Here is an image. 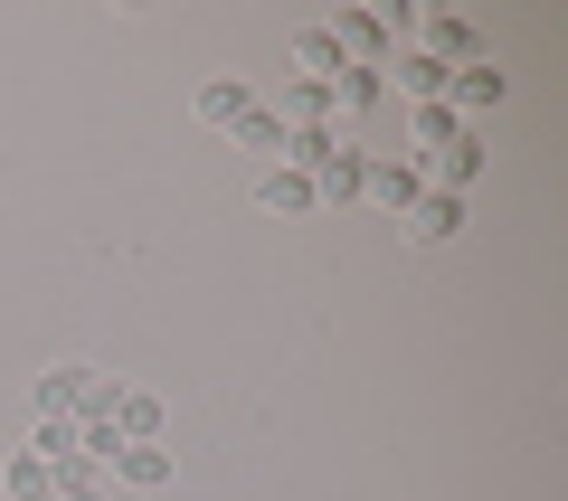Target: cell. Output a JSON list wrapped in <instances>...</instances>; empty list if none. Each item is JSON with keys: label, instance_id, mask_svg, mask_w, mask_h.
I'll use <instances>...</instances> for the list:
<instances>
[{"label": "cell", "instance_id": "obj_1", "mask_svg": "<svg viewBox=\"0 0 568 501\" xmlns=\"http://www.w3.org/2000/svg\"><path fill=\"white\" fill-rule=\"evenodd\" d=\"M446 104H455V123H474V133H484V123L511 104V76H503V58H474V67H455Z\"/></svg>", "mask_w": 568, "mask_h": 501}, {"label": "cell", "instance_id": "obj_2", "mask_svg": "<svg viewBox=\"0 0 568 501\" xmlns=\"http://www.w3.org/2000/svg\"><path fill=\"white\" fill-rule=\"evenodd\" d=\"M407 48H426L436 67H474V58H493L484 29H474L465 10H417V39H407Z\"/></svg>", "mask_w": 568, "mask_h": 501}, {"label": "cell", "instance_id": "obj_3", "mask_svg": "<svg viewBox=\"0 0 568 501\" xmlns=\"http://www.w3.org/2000/svg\"><path fill=\"white\" fill-rule=\"evenodd\" d=\"M417 190H426V171H417L407 152H388V161H369L361 200H369V208H388V218H407V208H417Z\"/></svg>", "mask_w": 568, "mask_h": 501}, {"label": "cell", "instance_id": "obj_4", "mask_svg": "<svg viewBox=\"0 0 568 501\" xmlns=\"http://www.w3.org/2000/svg\"><path fill=\"white\" fill-rule=\"evenodd\" d=\"M455 227H465V200H455V190H417V208L398 218V237L407 246H446Z\"/></svg>", "mask_w": 568, "mask_h": 501}, {"label": "cell", "instance_id": "obj_5", "mask_svg": "<svg viewBox=\"0 0 568 501\" xmlns=\"http://www.w3.org/2000/svg\"><path fill=\"white\" fill-rule=\"evenodd\" d=\"M474 181H484V133H474V123H465V133H455L446 152L426 161V190H455V200H465Z\"/></svg>", "mask_w": 568, "mask_h": 501}, {"label": "cell", "instance_id": "obj_6", "mask_svg": "<svg viewBox=\"0 0 568 501\" xmlns=\"http://www.w3.org/2000/svg\"><path fill=\"white\" fill-rule=\"evenodd\" d=\"M379 76H398V85H407V104H446L455 67H436L426 48H388V67H379Z\"/></svg>", "mask_w": 568, "mask_h": 501}, {"label": "cell", "instance_id": "obj_7", "mask_svg": "<svg viewBox=\"0 0 568 501\" xmlns=\"http://www.w3.org/2000/svg\"><path fill=\"white\" fill-rule=\"evenodd\" d=\"M256 200L275 208V218H313V208H323V190H313L304 171H294V161H265V181H256Z\"/></svg>", "mask_w": 568, "mask_h": 501}, {"label": "cell", "instance_id": "obj_8", "mask_svg": "<svg viewBox=\"0 0 568 501\" xmlns=\"http://www.w3.org/2000/svg\"><path fill=\"white\" fill-rule=\"evenodd\" d=\"M455 133H465V123H455V104H407V161H417V171L446 152Z\"/></svg>", "mask_w": 568, "mask_h": 501}, {"label": "cell", "instance_id": "obj_9", "mask_svg": "<svg viewBox=\"0 0 568 501\" xmlns=\"http://www.w3.org/2000/svg\"><path fill=\"white\" fill-rule=\"evenodd\" d=\"M171 473H181L171 444H123V454H114V482H123V492H171Z\"/></svg>", "mask_w": 568, "mask_h": 501}, {"label": "cell", "instance_id": "obj_10", "mask_svg": "<svg viewBox=\"0 0 568 501\" xmlns=\"http://www.w3.org/2000/svg\"><path fill=\"white\" fill-rule=\"evenodd\" d=\"M246 114H256V85H246V76H209V85H200V123H219V133H237Z\"/></svg>", "mask_w": 568, "mask_h": 501}, {"label": "cell", "instance_id": "obj_11", "mask_svg": "<svg viewBox=\"0 0 568 501\" xmlns=\"http://www.w3.org/2000/svg\"><path fill=\"white\" fill-rule=\"evenodd\" d=\"M0 501H58V473H48V463L20 444V454L0 463Z\"/></svg>", "mask_w": 568, "mask_h": 501}, {"label": "cell", "instance_id": "obj_12", "mask_svg": "<svg viewBox=\"0 0 568 501\" xmlns=\"http://www.w3.org/2000/svg\"><path fill=\"white\" fill-rule=\"evenodd\" d=\"M379 95H388V76H379V67H342V76H332V114H342V123H361Z\"/></svg>", "mask_w": 568, "mask_h": 501}, {"label": "cell", "instance_id": "obj_13", "mask_svg": "<svg viewBox=\"0 0 568 501\" xmlns=\"http://www.w3.org/2000/svg\"><path fill=\"white\" fill-rule=\"evenodd\" d=\"M85 379H95V369H85V360H58V369H39V417H77Z\"/></svg>", "mask_w": 568, "mask_h": 501}, {"label": "cell", "instance_id": "obj_14", "mask_svg": "<svg viewBox=\"0 0 568 501\" xmlns=\"http://www.w3.org/2000/svg\"><path fill=\"white\" fill-rule=\"evenodd\" d=\"M294 67H304V85H332V76H342V48H332V29H323V20L294 39Z\"/></svg>", "mask_w": 568, "mask_h": 501}, {"label": "cell", "instance_id": "obj_15", "mask_svg": "<svg viewBox=\"0 0 568 501\" xmlns=\"http://www.w3.org/2000/svg\"><path fill=\"white\" fill-rule=\"evenodd\" d=\"M237 142H246L256 161H284V142H294V133H284V114H265V104H256V114L237 123Z\"/></svg>", "mask_w": 568, "mask_h": 501}, {"label": "cell", "instance_id": "obj_16", "mask_svg": "<svg viewBox=\"0 0 568 501\" xmlns=\"http://www.w3.org/2000/svg\"><path fill=\"white\" fill-rule=\"evenodd\" d=\"M29 454H39V463H67V454H77V417H39V426H29Z\"/></svg>", "mask_w": 568, "mask_h": 501}, {"label": "cell", "instance_id": "obj_17", "mask_svg": "<svg viewBox=\"0 0 568 501\" xmlns=\"http://www.w3.org/2000/svg\"><path fill=\"white\" fill-rule=\"evenodd\" d=\"M58 501H114V492H104V482H85V492H58Z\"/></svg>", "mask_w": 568, "mask_h": 501}]
</instances>
